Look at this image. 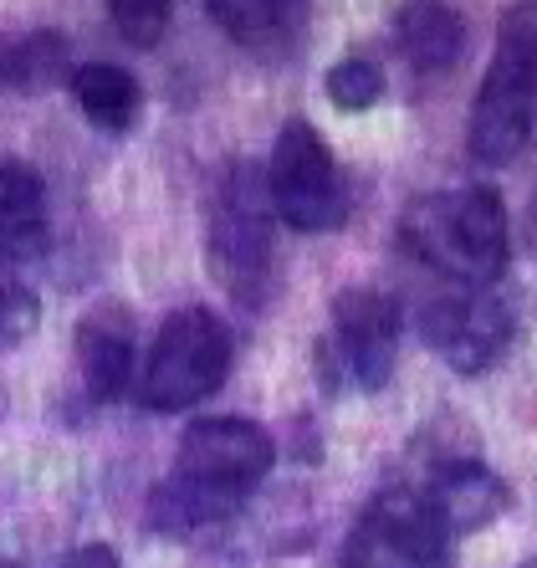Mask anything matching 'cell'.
Returning a JSON list of instances; mask_svg holds the SVG:
<instances>
[{
    "label": "cell",
    "mask_w": 537,
    "mask_h": 568,
    "mask_svg": "<svg viewBox=\"0 0 537 568\" xmlns=\"http://www.w3.org/2000/svg\"><path fill=\"white\" fill-rule=\"evenodd\" d=\"M78 369L98 405L119 399L133 384V369H139V333H133V313L123 303H98L82 313Z\"/></svg>",
    "instance_id": "8fae6325"
},
{
    "label": "cell",
    "mask_w": 537,
    "mask_h": 568,
    "mask_svg": "<svg viewBox=\"0 0 537 568\" xmlns=\"http://www.w3.org/2000/svg\"><path fill=\"white\" fill-rule=\"evenodd\" d=\"M67 78V41L57 31H31L21 37V62H16V93H47Z\"/></svg>",
    "instance_id": "2e32d148"
},
{
    "label": "cell",
    "mask_w": 537,
    "mask_h": 568,
    "mask_svg": "<svg viewBox=\"0 0 537 568\" xmlns=\"http://www.w3.org/2000/svg\"><path fill=\"white\" fill-rule=\"evenodd\" d=\"M231 374V328L210 307H180L154 333L139 369V399L159 415L190 410L210 399Z\"/></svg>",
    "instance_id": "5b68a950"
},
{
    "label": "cell",
    "mask_w": 537,
    "mask_h": 568,
    "mask_svg": "<svg viewBox=\"0 0 537 568\" xmlns=\"http://www.w3.org/2000/svg\"><path fill=\"white\" fill-rule=\"evenodd\" d=\"M0 568H21V564H6V558H0Z\"/></svg>",
    "instance_id": "cb8c5ba5"
},
{
    "label": "cell",
    "mask_w": 537,
    "mask_h": 568,
    "mask_svg": "<svg viewBox=\"0 0 537 568\" xmlns=\"http://www.w3.org/2000/svg\"><path fill=\"white\" fill-rule=\"evenodd\" d=\"M37 323H41V297L31 287H21V282H6L0 287V358L27 344Z\"/></svg>",
    "instance_id": "ac0fdd59"
},
{
    "label": "cell",
    "mask_w": 537,
    "mask_h": 568,
    "mask_svg": "<svg viewBox=\"0 0 537 568\" xmlns=\"http://www.w3.org/2000/svg\"><path fill=\"white\" fill-rule=\"evenodd\" d=\"M72 98H78V108L88 113L98 129L108 133H123L133 119H139V82H133V72H123V67L113 62H88L72 72Z\"/></svg>",
    "instance_id": "9a60e30c"
},
{
    "label": "cell",
    "mask_w": 537,
    "mask_h": 568,
    "mask_svg": "<svg viewBox=\"0 0 537 568\" xmlns=\"http://www.w3.org/2000/svg\"><path fill=\"white\" fill-rule=\"evenodd\" d=\"M415 328L440 364H450L456 374H482L501 364V354L511 348V307L492 287L446 282L435 297L419 303Z\"/></svg>",
    "instance_id": "ba28073f"
},
{
    "label": "cell",
    "mask_w": 537,
    "mask_h": 568,
    "mask_svg": "<svg viewBox=\"0 0 537 568\" xmlns=\"http://www.w3.org/2000/svg\"><path fill=\"white\" fill-rule=\"evenodd\" d=\"M47 252V185L21 159H0V262H31Z\"/></svg>",
    "instance_id": "7c38bea8"
},
{
    "label": "cell",
    "mask_w": 537,
    "mask_h": 568,
    "mask_svg": "<svg viewBox=\"0 0 537 568\" xmlns=\"http://www.w3.org/2000/svg\"><path fill=\"white\" fill-rule=\"evenodd\" d=\"M537 119V0H523L501 16L497 52L472 103L466 144L482 164H511L533 139Z\"/></svg>",
    "instance_id": "3957f363"
},
{
    "label": "cell",
    "mask_w": 537,
    "mask_h": 568,
    "mask_svg": "<svg viewBox=\"0 0 537 568\" xmlns=\"http://www.w3.org/2000/svg\"><path fill=\"white\" fill-rule=\"evenodd\" d=\"M343 568H450V538L419 487H384L343 542Z\"/></svg>",
    "instance_id": "52a82bcc"
},
{
    "label": "cell",
    "mask_w": 537,
    "mask_h": 568,
    "mask_svg": "<svg viewBox=\"0 0 537 568\" xmlns=\"http://www.w3.org/2000/svg\"><path fill=\"white\" fill-rule=\"evenodd\" d=\"M108 11L133 47H154L170 27V0H108Z\"/></svg>",
    "instance_id": "d6986e66"
},
{
    "label": "cell",
    "mask_w": 537,
    "mask_h": 568,
    "mask_svg": "<svg viewBox=\"0 0 537 568\" xmlns=\"http://www.w3.org/2000/svg\"><path fill=\"white\" fill-rule=\"evenodd\" d=\"M62 568H119V554H113L108 542H82V548L67 554Z\"/></svg>",
    "instance_id": "ffe728a7"
},
{
    "label": "cell",
    "mask_w": 537,
    "mask_h": 568,
    "mask_svg": "<svg viewBox=\"0 0 537 568\" xmlns=\"http://www.w3.org/2000/svg\"><path fill=\"white\" fill-rule=\"evenodd\" d=\"M200 568H246L236 554H225V548H215V554H205V564Z\"/></svg>",
    "instance_id": "7402d4cb"
},
{
    "label": "cell",
    "mask_w": 537,
    "mask_h": 568,
    "mask_svg": "<svg viewBox=\"0 0 537 568\" xmlns=\"http://www.w3.org/2000/svg\"><path fill=\"white\" fill-rule=\"evenodd\" d=\"M517 568H537V558H527V564H517Z\"/></svg>",
    "instance_id": "603a6c76"
},
{
    "label": "cell",
    "mask_w": 537,
    "mask_h": 568,
    "mask_svg": "<svg viewBox=\"0 0 537 568\" xmlns=\"http://www.w3.org/2000/svg\"><path fill=\"white\" fill-rule=\"evenodd\" d=\"M399 241L440 282L492 287L507 272V252H511L507 205H501V195L492 185L419 195L405 211V221H399Z\"/></svg>",
    "instance_id": "7a4b0ae2"
},
{
    "label": "cell",
    "mask_w": 537,
    "mask_h": 568,
    "mask_svg": "<svg viewBox=\"0 0 537 568\" xmlns=\"http://www.w3.org/2000/svg\"><path fill=\"white\" fill-rule=\"evenodd\" d=\"M266 195L292 231H333L343 221V185L328 144L307 119H287L266 159Z\"/></svg>",
    "instance_id": "9c48e42d"
},
{
    "label": "cell",
    "mask_w": 537,
    "mask_h": 568,
    "mask_svg": "<svg viewBox=\"0 0 537 568\" xmlns=\"http://www.w3.org/2000/svg\"><path fill=\"white\" fill-rule=\"evenodd\" d=\"M272 195H266V170L251 159L225 164L210 195V225L205 252L210 272L241 307H256L272 277Z\"/></svg>",
    "instance_id": "277c9868"
},
{
    "label": "cell",
    "mask_w": 537,
    "mask_h": 568,
    "mask_svg": "<svg viewBox=\"0 0 537 568\" xmlns=\"http://www.w3.org/2000/svg\"><path fill=\"white\" fill-rule=\"evenodd\" d=\"M394 47L415 72H446L466 47V21L440 0H409L394 16Z\"/></svg>",
    "instance_id": "4fadbf2b"
},
{
    "label": "cell",
    "mask_w": 537,
    "mask_h": 568,
    "mask_svg": "<svg viewBox=\"0 0 537 568\" xmlns=\"http://www.w3.org/2000/svg\"><path fill=\"white\" fill-rule=\"evenodd\" d=\"M276 446L256 420L205 415L184 425L174 471L149 497V528L159 538H195L225 517H236L246 497L266 481Z\"/></svg>",
    "instance_id": "6da1fadb"
},
{
    "label": "cell",
    "mask_w": 537,
    "mask_h": 568,
    "mask_svg": "<svg viewBox=\"0 0 537 568\" xmlns=\"http://www.w3.org/2000/svg\"><path fill=\"white\" fill-rule=\"evenodd\" d=\"M399 333H405V313L389 292L379 287H348L333 303V328L317 344V374L323 389H384L399 358Z\"/></svg>",
    "instance_id": "8992f818"
},
{
    "label": "cell",
    "mask_w": 537,
    "mask_h": 568,
    "mask_svg": "<svg viewBox=\"0 0 537 568\" xmlns=\"http://www.w3.org/2000/svg\"><path fill=\"white\" fill-rule=\"evenodd\" d=\"M16 62H21V37L0 31V88H16Z\"/></svg>",
    "instance_id": "44dd1931"
},
{
    "label": "cell",
    "mask_w": 537,
    "mask_h": 568,
    "mask_svg": "<svg viewBox=\"0 0 537 568\" xmlns=\"http://www.w3.org/2000/svg\"><path fill=\"white\" fill-rule=\"evenodd\" d=\"M210 16L251 52H287L307 21V0H210Z\"/></svg>",
    "instance_id": "5bb4252c"
},
{
    "label": "cell",
    "mask_w": 537,
    "mask_h": 568,
    "mask_svg": "<svg viewBox=\"0 0 537 568\" xmlns=\"http://www.w3.org/2000/svg\"><path fill=\"white\" fill-rule=\"evenodd\" d=\"M419 497L430 503L435 523L446 528V538L456 532H482L492 528L501 513L511 507V491L492 466H482L472 450H460V456H440L425 476V487Z\"/></svg>",
    "instance_id": "30bf717a"
},
{
    "label": "cell",
    "mask_w": 537,
    "mask_h": 568,
    "mask_svg": "<svg viewBox=\"0 0 537 568\" xmlns=\"http://www.w3.org/2000/svg\"><path fill=\"white\" fill-rule=\"evenodd\" d=\"M328 98L343 108V113H364L384 98V72L368 57H343L328 72Z\"/></svg>",
    "instance_id": "e0dca14e"
}]
</instances>
